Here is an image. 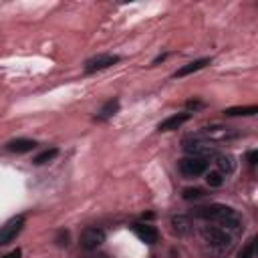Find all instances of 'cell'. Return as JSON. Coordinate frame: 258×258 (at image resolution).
Returning <instances> with one entry per match:
<instances>
[{"mask_svg": "<svg viewBox=\"0 0 258 258\" xmlns=\"http://www.w3.org/2000/svg\"><path fill=\"white\" fill-rule=\"evenodd\" d=\"M196 216L220 224L222 230H226V228L228 230H240V226H242L240 214L236 210H232L230 206H222V204H212L208 208H198Z\"/></svg>", "mask_w": 258, "mask_h": 258, "instance_id": "6da1fadb", "label": "cell"}, {"mask_svg": "<svg viewBox=\"0 0 258 258\" xmlns=\"http://www.w3.org/2000/svg\"><path fill=\"white\" fill-rule=\"evenodd\" d=\"M200 236H202V242L208 250V254L216 256V258H222L224 254H228L232 250V236L222 230V228H216V226H206L200 230Z\"/></svg>", "mask_w": 258, "mask_h": 258, "instance_id": "7a4b0ae2", "label": "cell"}, {"mask_svg": "<svg viewBox=\"0 0 258 258\" xmlns=\"http://www.w3.org/2000/svg\"><path fill=\"white\" fill-rule=\"evenodd\" d=\"M206 169H208V159L194 157V155H187V157L179 159V171L185 177H198V175L206 173Z\"/></svg>", "mask_w": 258, "mask_h": 258, "instance_id": "3957f363", "label": "cell"}, {"mask_svg": "<svg viewBox=\"0 0 258 258\" xmlns=\"http://www.w3.org/2000/svg\"><path fill=\"white\" fill-rule=\"evenodd\" d=\"M24 222H26V218H24L22 214H20V216L10 218V220L0 228V246L10 244V242L20 234V230L24 228Z\"/></svg>", "mask_w": 258, "mask_h": 258, "instance_id": "277c9868", "label": "cell"}, {"mask_svg": "<svg viewBox=\"0 0 258 258\" xmlns=\"http://www.w3.org/2000/svg\"><path fill=\"white\" fill-rule=\"evenodd\" d=\"M103 242H105V232L101 228H95V226L85 228L81 232V238H79V244L85 250H97Z\"/></svg>", "mask_w": 258, "mask_h": 258, "instance_id": "5b68a950", "label": "cell"}, {"mask_svg": "<svg viewBox=\"0 0 258 258\" xmlns=\"http://www.w3.org/2000/svg\"><path fill=\"white\" fill-rule=\"evenodd\" d=\"M115 62H119V56L117 54H97V56H93V58H89L85 62V71L87 73H97V71L109 69Z\"/></svg>", "mask_w": 258, "mask_h": 258, "instance_id": "8992f818", "label": "cell"}, {"mask_svg": "<svg viewBox=\"0 0 258 258\" xmlns=\"http://www.w3.org/2000/svg\"><path fill=\"white\" fill-rule=\"evenodd\" d=\"M183 149L194 155V157H202V159H208V157H214L216 155V149L208 143H200V141H194V143H183Z\"/></svg>", "mask_w": 258, "mask_h": 258, "instance_id": "52a82bcc", "label": "cell"}, {"mask_svg": "<svg viewBox=\"0 0 258 258\" xmlns=\"http://www.w3.org/2000/svg\"><path fill=\"white\" fill-rule=\"evenodd\" d=\"M191 119V113H187V111H183V113H175V115H171V117H167L165 121H161L159 125H157V129L159 131H173V129H179L185 121H189Z\"/></svg>", "mask_w": 258, "mask_h": 258, "instance_id": "ba28073f", "label": "cell"}, {"mask_svg": "<svg viewBox=\"0 0 258 258\" xmlns=\"http://www.w3.org/2000/svg\"><path fill=\"white\" fill-rule=\"evenodd\" d=\"M133 232H135V236H137L141 242H145V244H155L157 238H159L157 230H155L151 224H135V226H133Z\"/></svg>", "mask_w": 258, "mask_h": 258, "instance_id": "9c48e42d", "label": "cell"}, {"mask_svg": "<svg viewBox=\"0 0 258 258\" xmlns=\"http://www.w3.org/2000/svg\"><path fill=\"white\" fill-rule=\"evenodd\" d=\"M34 147H36V141H32V139H24V137H20V139H12V141L6 143V149L12 151V153H28V151H32Z\"/></svg>", "mask_w": 258, "mask_h": 258, "instance_id": "30bf717a", "label": "cell"}, {"mask_svg": "<svg viewBox=\"0 0 258 258\" xmlns=\"http://www.w3.org/2000/svg\"><path fill=\"white\" fill-rule=\"evenodd\" d=\"M171 226H173V232H177L179 236H189L194 232V224L187 216H173Z\"/></svg>", "mask_w": 258, "mask_h": 258, "instance_id": "8fae6325", "label": "cell"}, {"mask_svg": "<svg viewBox=\"0 0 258 258\" xmlns=\"http://www.w3.org/2000/svg\"><path fill=\"white\" fill-rule=\"evenodd\" d=\"M206 64H210V58H198V60L187 62V64H183L181 69H177L173 77H175V79H177V77H187V75H191V73H196V71L204 69Z\"/></svg>", "mask_w": 258, "mask_h": 258, "instance_id": "7c38bea8", "label": "cell"}, {"mask_svg": "<svg viewBox=\"0 0 258 258\" xmlns=\"http://www.w3.org/2000/svg\"><path fill=\"white\" fill-rule=\"evenodd\" d=\"M200 135L208 137V139H228V137H234V133H230L228 127H206Z\"/></svg>", "mask_w": 258, "mask_h": 258, "instance_id": "4fadbf2b", "label": "cell"}, {"mask_svg": "<svg viewBox=\"0 0 258 258\" xmlns=\"http://www.w3.org/2000/svg\"><path fill=\"white\" fill-rule=\"evenodd\" d=\"M216 165H218L220 173L224 175V173H232L234 171L236 161H234V157L230 153H226V155H216Z\"/></svg>", "mask_w": 258, "mask_h": 258, "instance_id": "5bb4252c", "label": "cell"}, {"mask_svg": "<svg viewBox=\"0 0 258 258\" xmlns=\"http://www.w3.org/2000/svg\"><path fill=\"white\" fill-rule=\"evenodd\" d=\"M117 109H119V101L117 99H111V101H107L101 109H99V113H97V119H109V117H113L115 113H117Z\"/></svg>", "mask_w": 258, "mask_h": 258, "instance_id": "9a60e30c", "label": "cell"}, {"mask_svg": "<svg viewBox=\"0 0 258 258\" xmlns=\"http://www.w3.org/2000/svg\"><path fill=\"white\" fill-rule=\"evenodd\" d=\"M224 113H226L228 117H238V115L250 117V115H256V113H258V107H256V105H248V107H232V109H226Z\"/></svg>", "mask_w": 258, "mask_h": 258, "instance_id": "2e32d148", "label": "cell"}, {"mask_svg": "<svg viewBox=\"0 0 258 258\" xmlns=\"http://www.w3.org/2000/svg\"><path fill=\"white\" fill-rule=\"evenodd\" d=\"M56 155H58V149H56V147H50V149H44L42 153H38V155L32 159V163H34V165H42V163L52 161Z\"/></svg>", "mask_w": 258, "mask_h": 258, "instance_id": "e0dca14e", "label": "cell"}, {"mask_svg": "<svg viewBox=\"0 0 258 258\" xmlns=\"http://www.w3.org/2000/svg\"><path fill=\"white\" fill-rule=\"evenodd\" d=\"M254 248H256V238H250V240L244 244V248L240 250L238 258H254Z\"/></svg>", "mask_w": 258, "mask_h": 258, "instance_id": "ac0fdd59", "label": "cell"}, {"mask_svg": "<svg viewBox=\"0 0 258 258\" xmlns=\"http://www.w3.org/2000/svg\"><path fill=\"white\" fill-rule=\"evenodd\" d=\"M206 181H208L210 187H220V185L224 183V175H222L220 171H210V173L206 175Z\"/></svg>", "mask_w": 258, "mask_h": 258, "instance_id": "d6986e66", "label": "cell"}, {"mask_svg": "<svg viewBox=\"0 0 258 258\" xmlns=\"http://www.w3.org/2000/svg\"><path fill=\"white\" fill-rule=\"evenodd\" d=\"M202 196H204V191L200 187H185L183 194H181L183 200H200Z\"/></svg>", "mask_w": 258, "mask_h": 258, "instance_id": "ffe728a7", "label": "cell"}, {"mask_svg": "<svg viewBox=\"0 0 258 258\" xmlns=\"http://www.w3.org/2000/svg\"><path fill=\"white\" fill-rule=\"evenodd\" d=\"M256 161H258V151H256V149L248 151V163H250V165H256Z\"/></svg>", "mask_w": 258, "mask_h": 258, "instance_id": "44dd1931", "label": "cell"}, {"mask_svg": "<svg viewBox=\"0 0 258 258\" xmlns=\"http://www.w3.org/2000/svg\"><path fill=\"white\" fill-rule=\"evenodd\" d=\"M67 240H69V234H67V232H60V234H58V242H56V244H58V246H67V244H69Z\"/></svg>", "mask_w": 258, "mask_h": 258, "instance_id": "7402d4cb", "label": "cell"}, {"mask_svg": "<svg viewBox=\"0 0 258 258\" xmlns=\"http://www.w3.org/2000/svg\"><path fill=\"white\" fill-rule=\"evenodd\" d=\"M22 256V252H20V248H16V250H12V252H8L6 256H2V258H20Z\"/></svg>", "mask_w": 258, "mask_h": 258, "instance_id": "603a6c76", "label": "cell"}, {"mask_svg": "<svg viewBox=\"0 0 258 258\" xmlns=\"http://www.w3.org/2000/svg\"><path fill=\"white\" fill-rule=\"evenodd\" d=\"M202 103L200 101H187V109H200Z\"/></svg>", "mask_w": 258, "mask_h": 258, "instance_id": "cb8c5ba5", "label": "cell"}, {"mask_svg": "<svg viewBox=\"0 0 258 258\" xmlns=\"http://www.w3.org/2000/svg\"><path fill=\"white\" fill-rule=\"evenodd\" d=\"M93 258H107L105 254H99V256H93Z\"/></svg>", "mask_w": 258, "mask_h": 258, "instance_id": "d4e9b609", "label": "cell"}]
</instances>
